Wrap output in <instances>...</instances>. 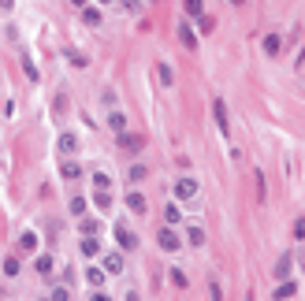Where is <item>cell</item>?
<instances>
[{
	"mask_svg": "<svg viewBox=\"0 0 305 301\" xmlns=\"http://www.w3.org/2000/svg\"><path fill=\"white\" fill-rule=\"evenodd\" d=\"M156 246L164 249V253H175V249L183 246V238H179V234H175V227L168 223V227H160V231H156Z\"/></svg>",
	"mask_w": 305,
	"mask_h": 301,
	"instance_id": "cell-1",
	"label": "cell"
},
{
	"mask_svg": "<svg viewBox=\"0 0 305 301\" xmlns=\"http://www.w3.org/2000/svg\"><path fill=\"white\" fill-rule=\"evenodd\" d=\"M112 231H116V242H119V249H127V253H131V249H138V234H134L131 227H127V223H116Z\"/></svg>",
	"mask_w": 305,
	"mask_h": 301,
	"instance_id": "cell-2",
	"label": "cell"
},
{
	"mask_svg": "<svg viewBox=\"0 0 305 301\" xmlns=\"http://www.w3.org/2000/svg\"><path fill=\"white\" fill-rule=\"evenodd\" d=\"M175 197H179V201H194V197H198V179L183 175L179 182H175Z\"/></svg>",
	"mask_w": 305,
	"mask_h": 301,
	"instance_id": "cell-3",
	"label": "cell"
},
{
	"mask_svg": "<svg viewBox=\"0 0 305 301\" xmlns=\"http://www.w3.org/2000/svg\"><path fill=\"white\" fill-rule=\"evenodd\" d=\"M56 153H63V156H71V153H78V134H71V130H63V134L56 138Z\"/></svg>",
	"mask_w": 305,
	"mask_h": 301,
	"instance_id": "cell-4",
	"label": "cell"
},
{
	"mask_svg": "<svg viewBox=\"0 0 305 301\" xmlns=\"http://www.w3.org/2000/svg\"><path fill=\"white\" fill-rule=\"evenodd\" d=\"M127 209H131L134 216H146V212H149V201H146V194L131 190V194H127Z\"/></svg>",
	"mask_w": 305,
	"mask_h": 301,
	"instance_id": "cell-5",
	"label": "cell"
},
{
	"mask_svg": "<svg viewBox=\"0 0 305 301\" xmlns=\"http://www.w3.org/2000/svg\"><path fill=\"white\" fill-rule=\"evenodd\" d=\"M101 268H104V275H119L123 272V253H104V260H101Z\"/></svg>",
	"mask_w": 305,
	"mask_h": 301,
	"instance_id": "cell-6",
	"label": "cell"
},
{
	"mask_svg": "<svg viewBox=\"0 0 305 301\" xmlns=\"http://www.w3.org/2000/svg\"><path fill=\"white\" fill-rule=\"evenodd\" d=\"M119 149H127V153H138L141 145H146V138H141V134H127V130H119Z\"/></svg>",
	"mask_w": 305,
	"mask_h": 301,
	"instance_id": "cell-7",
	"label": "cell"
},
{
	"mask_svg": "<svg viewBox=\"0 0 305 301\" xmlns=\"http://www.w3.org/2000/svg\"><path fill=\"white\" fill-rule=\"evenodd\" d=\"M175 34H179L183 49H198V34H194V26H190V23H179V26H175Z\"/></svg>",
	"mask_w": 305,
	"mask_h": 301,
	"instance_id": "cell-8",
	"label": "cell"
},
{
	"mask_svg": "<svg viewBox=\"0 0 305 301\" xmlns=\"http://www.w3.org/2000/svg\"><path fill=\"white\" fill-rule=\"evenodd\" d=\"M212 116H216V123H220V130L227 134V126H231V123H227V104H223L220 97L212 101Z\"/></svg>",
	"mask_w": 305,
	"mask_h": 301,
	"instance_id": "cell-9",
	"label": "cell"
},
{
	"mask_svg": "<svg viewBox=\"0 0 305 301\" xmlns=\"http://www.w3.org/2000/svg\"><path fill=\"white\" fill-rule=\"evenodd\" d=\"M97 253H101L97 234H82V257H97Z\"/></svg>",
	"mask_w": 305,
	"mask_h": 301,
	"instance_id": "cell-10",
	"label": "cell"
},
{
	"mask_svg": "<svg viewBox=\"0 0 305 301\" xmlns=\"http://www.w3.org/2000/svg\"><path fill=\"white\" fill-rule=\"evenodd\" d=\"M19 249H23V253H38V234H34V231H23V234H19Z\"/></svg>",
	"mask_w": 305,
	"mask_h": 301,
	"instance_id": "cell-11",
	"label": "cell"
},
{
	"mask_svg": "<svg viewBox=\"0 0 305 301\" xmlns=\"http://www.w3.org/2000/svg\"><path fill=\"white\" fill-rule=\"evenodd\" d=\"M272 297H298V283H294V279H283Z\"/></svg>",
	"mask_w": 305,
	"mask_h": 301,
	"instance_id": "cell-12",
	"label": "cell"
},
{
	"mask_svg": "<svg viewBox=\"0 0 305 301\" xmlns=\"http://www.w3.org/2000/svg\"><path fill=\"white\" fill-rule=\"evenodd\" d=\"M60 175H63V179H82V164L63 160V164H60Z\"/></svg>",
	"mask_w": 305,
	"mask_h": 301,
	"instance_id": "cell-13",
	"label": "cell"
},
{
	"mask_svg": "<svg viewBox=\"0 0 305 301\" xmlns=\"http://www.w3.org/2000/svg\"><path fill=\"white\" fill-rule=\"evenodd\" d=\"M156 78H160V86H175V71L168 63H156Z\"/></svg>",
	"mask_w": 305,
	"mask_h": 301,
	"instance_id": "cell-14",
	"label": "cell"
},
{
	"mask_svg": "<svg viewBox=\"0 0 305 301\" xmlns=\"http://www.w3.org/2000/svg\"><path fill=\"white\" fill-rule=\"evenodd\" d=\"M186 242H190V246H205V231H201L198 223H190V227H186Z\"/></svg>",
	"mask_w": 305,
	"mask_h": 301,
	"instance_id": "cell-15",
	"label": "cell"
},
{
	"mask_svg": "<svg viewBox=\"0 0 305 301\" xmlns=\"http://www.w3.org/2000/svg\"><path fill=\"white\" fill-rule=\"evenodd\" d=\"M93 204H97L101 212H112V194L108 190H97V194H93Z\"/></svg>",
	"mask_w": 305,
	"mask_h": 301,
	"instance_id": "cell-16",
	"label": "cell"
},
{
	"mask_svg": "<svg viewBox=\"0 0 305 301\" xmlns=\"http://www.w3.org/2000/svg\"><path fill=\"white\" fill-rule=\"evenodd\" d=\"M86 283L89 287H104V268H86Z\"/></svg>",
	"mask_w": 305,
	"mask_h": 301,
	"instance_id": "cell-17",
	"label": "cell"
},
{
	"mask_svg": "<svg viewBox=\"0 0 305 301\" xmlns=\"http://www.w3.org/2000/svg\"><path fill=\"white\" fill-rule=\"evenodd\" d=\"M183 8L190 19H198V15H205V0H183Z\"/></svg>",
	"mask_w": 305,
	"mask_h": 301,
	"instance_id": "cell-18",
	"label": "cell"
},
{
	"mask_svg": "<svg viewBox=\"0 0 305 301\" xmlns=\"http://www.w3.org/2000/svg\"><path fill=\"white\" fill-rule=\"evenodd\" d=\"M279 45H283L279 34H264V52H268V56H279Z\"/></svg>",
	"mask_w": 305,
	"mask_h": 301,
	"instance_id": "cell-19",
	"label": "cell"
},
{
	"mask_svg": "<svg viewBox=\"0 0 305 301\" xmlns=\"http://www.w3.org/2000/svg\"><path fill=\"white\" fill-rule=\"evenodd\" d=\"M164 219H168V223L175 227V223H179V219H183V209H179V204H175V201H171V204H168V209H164Z\"/></svg>",
	"mask_w": 305,
	"mask_h": 301,
	"instance_id": "cell-20",
	"label": "cell"
},
{
	"mask_svg": "<svg viewBox=\"0 0 305 301\" xmlns=\"http://www.w3.org/2000/svg\"><path fill=\"white\" fill-rule=\"evenodd\" d=\"M82 23L86 26H101V11L97 8H82Z\"/></svg>",
	"mask_w": 305,
	"mask_h": 301,
	"instance_id": "cell-21",
	"label": "cell"
},
{
	"mask_svg": "<svg viewBox=\"0 0 305 301\" xmlns=\"http://www.w3.org/2000/svg\"><path fill=\"white\" fill-rule=\"evenodd\" d=\"M19 272H23V264H19V257H8V260H4V275H8V279H15Z\"/></svg>",
	"mask_w": 305,
	"mask_h": 301,
	"instance_id": "cell-22",
	"label": "cell"
},
{
	"mask_svg": "<svg viewBox=\"0 0 305 301\" xmlns=\"http://www.w3.org/2000/svg\"><path fill=\"white\" fill-rule=\"evenodd\" d=\"M108 126H112L116 134H119V130H127V119H123V112H112V116H108Z\"/></svg>",
	"mask_w": 305,
	"mask_h": 301,
	"instance_id": "cell-23",
	"label": "cell"
},
{
	"mask_svg": "<svg viewBox=\"0 0 305 301\" xmlns=\"http://www.w3.org/2000/svg\"><path fill=\"white\" fill-rule=\"evenodd\" d=\"M34 268H38V275H52V257H38Z\"/></svg>",
	"mask_w": 305,
	"mask_h": 301,
	"instance_id": "cell-24",
	"label": "cell"
},
{
	"mask_svg": "<svg viewBox=\"0 0 305 301\" xmlns=\"http://www.w3.org/2000/svg\"><path fill=\"white\" fill-rule=\"evenodd\" d=\"M93 190H112V179L104 171H93Z\"/></svg>",
	"mask_w": 305,
	"mask_h": 301,
	"instance_id": "cell-25",
	"label": "cell"
},
{
	"mask_svg": "<svg viewBox=\"0 0 305 301\" xmlns=\"http://www.w3.org/2000/svg\"><path fill=\"white\" fill-rule=\"evenodd\" d=\"M78 227H82V234H101V219H82Z\"/></svg>",
	"mask_w": 305,
	"mask_h": 301,
	"instance_id": "cell-26",
	"label": "cell"
},
{
	"mask_svg": "<svg viewBox=\"0 0 305 301\" xmlns=\"http://www.w3.org/2000/svg\"><path fill=\"white\" fill-rule=\"evenodd\" d=\"M71 216H86V197H71Z\"/></svg>",
	"mask_w": 305,
	"mask_h": 301,
	"instance_id": "cell-27",
	"label": "cell"
},
{
	"mask_svg": "<svg viewBox=\"0 0 305 301\" xmlns=\"http://www.w3.org/2000/svg\"><path fill=\"white\" fill-rule=\"evenodd\" d=\"M276 275H279V279H286V275H291V257H279V264H276Z\"/></svg>",
	"mask_w": 305,
	"mask_h": 301,
	"instance_id": "cell-28",
	"label": "cell"
},
{
	"mask_svg": "<svg viewBox=\"0 0 305 301\" xmlns=\"http://www.w3.org/2000/svg\"><path fill=\"white\" fill-rule=\"evenodd\" d=\"M67 60L75 63V67H86V63H89V60H86L82 52H75V49H67Z\"/></svg>",
	"mask_w": 305,
	"mask_h": 301,
	"instance_id": "cell-29",
	"label": "cell"
},
{
	"mask_svg": "<svg viewBox=\"0 0 305 301\" xmlns=\"http://www.w3.org/2000/svg\"><path fill=\"white\" fill-rule=\"evenodd\" d=\"M141 179H146V164H134L131 167V182H141Z\"/></svg>",
	"mask_w": 305,
	"mask_h": 301,
	"instance_id": "cell-30",
	"label": "cell"
},
{
	"mask_svg": "<svg viewBox=\"0 0 305 301\" xmlns=\"http://www.w3.org/2000/svg\"><path fill=\"white\" fill-rule=\"evenodd\" d=\"M171 283H175V287H179V290H183V287H186V275H183V272H179V268H171Z\"/></svg>",
	"mask_w": 305,
	"mask_h": 301,
	"instance_id": "cell-31",
	"label": "cell"
},
{
	"mask_svg": "<svg viewBox=\"0 0 305 301\" xmlns=\"http://www.w3.org/2000/svg\"><path fill=\"white\" fill-rule=\"evenodd\" d=\"M67 297H71L67 287H56V290H52V301H67Z\"/></svg>",
	"mask_w": 305,
	"mask_h": 301,
	"instance_id": "cell-32",
	"label": "cell"
},
{
	"mask_svg": "<svg viewBox=\"0 0 305 301\" xmlns=\"http://www.w3.org/2000/svg\"><path fill=\"white\" fill-rule=\"evenodd\" d=\"M198 26H201V34H208V30H212V19H208V15H198Z\"/></svg>",
	"mask_w": 305,
	"mask_h": 301,
	"instance_id": "cell-33",
	"label": "cell"
},
{
	"mask_svg": "<svg viewBox=\"0 0 305 301\" xmlns=\"http://www.w3.org/2000/svg\"><path fill=\"white\" fill-rule=\"evenodd\" d=\"M119 8H123V11H138L141 4H138V0H119Z\"/></svg>",
	"mask_w": 305,
	"mask_h": 301,
	"instance_id": "cell-34",
	"label": "cell"
},
{
	"mask_svg": "<svg viewBox=\"0 0 305 301\" xmlns=\"http://www.w3.org/2000/svg\"><path fill=\"white\" fill-rule=\"evenodd\" d=\"M301 234H305V219H294V238L301 242Z\"/></svg>",
	"mask_w": 305,
	"mask_h": 301,
	"instance_id": "cell-35",
	"label": "cell"
},
{
	"mask_svg": "<svg viewBox=\"0 0 305 301\" xmlns=\"http://www.w3.org/2000/svg\"><path fill=\"white\" fill-rule=\"evenodd\" d=\"M15 8V0H0V11H11Z\"/></svg>",
	"mask_w": 305,
	"mask_h": 301,
	"instance_id": "cell-36",
	"label": "cell"
},
{
	"mask_svg": "<svg viewBox=\"0 0 305 301\" xmlns=\"http://www.w3.org/2000/svg\"><path fill=\"white\" fill-rule=\"evenodd\" d=\"M71 4H78V8H86V0H71Z\"/></svg>",
	"mask_w": 305,
	"mask_h": 301,
	"instance_id": "cell-37",
	"label": "cell"
},
{
	"mask_svg": "<svg viewBox=\"0 0 305 301\" xmlns=\"http://www.w3.org/2000/svg\"><path fill=\"white\" fill-rule=\"evenodd\" d=\"M231 4H246V0H231Z\"/></svg>",
	"mask_w": 305,
	"mask_h": 301,
	"instance_id": "cell-38",
	"label": "cell"
},
{
	"mask_svg": "<svg viewBox=\"0 0 305 301\" xmlns=\"http://www.w3.org/2000/svg\"><path fill=\"white\" fill-rule=\"evenodd\" d=\"M101 4H112V0H101Z\"/></svg>",
	"mask_w": 305,
	"mask_h": 301,
	"instance_id": "cell-39",
	"label": "cell"
}]
</instances>
